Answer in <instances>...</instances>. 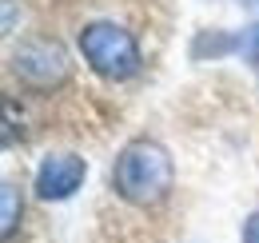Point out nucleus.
<instances>
[{
  "mask_svg": "<svg viewBox=\"0 0 259 243\" xmlns=\"http://www.w3.org/2000/svg\"><path fill=\"white\" fill-rule=\"evenodd\" d=\"M176 183V164L163 144L156 140H132L124 152L116 155V168H112V187L120 199H128L136 208H152L167 199Z\"/></svg>",
  "mask_w": 259,
  "mask_h": 243,
  "instance_id": "1",
  "label": "nucleus"
},
{
  "mask_svg": "<svg viewBox=\"0 0 259 243\" xmlns=\"http://www.w3.org/2000/svg\"><path fill=\"white\" fill-rule=\"evenodd\" d=\"M80 52L88 68L104 80H128L140 72V44L132 40L128 28L112 24V20H92L80 28Z\"/></svg>",
  "mask_w": 259,
  "mask_h": 243,
  "instance_id": "2",
  "label": "nucleus"
},
{
  "mask_svg": "<svg viewBox=\"0 0 259 243\" xmlns=\"http://www.w3.org/2000/svg\"><path fill=\"white\" fill-rule=\"evenodd\" d=\"M12 72L32 84V88H60L68 76H72V60H68L64 44L60 40H48V36H32V40H20L16 52H12Z\"/></svg>",
  "mask_w": 259,
  "mask_h": 243,
  "instance_id": "3",
  "label": "nucleus"
},
{
  "mask_svg": "<svg viewBox=\"0 0 259 243\" xmlns=\"http://www.w3.org/2000/svg\"><path fill=\"white\" fill-rule=\"evenodd\" d=\"M84 176H88L84 155H76V152H52V155H44V164L36 168V195L48 199V204L72 199V195L80 191Z\"/></svg>",
  "mask_w": 259,
  "mask_h": 243,
  "instance_id": "4",
  "label": "nucleus"
},
{
  "mask_svg": "<svg viewBox=\"0 0 259 243\" xmlns=\"http://www.w3.org/2000/svg\"><path fill=\"white\" fill-rule=\"evenodd\" d=\"M4 212H0V227H4V239L16 231V219H20V187L12 180H4Z\"/></svg>",
  "mask_w": 259,
  "mask_h": 243,
  "instance_id": "5",
  "label": "nucleus"
},
{
  "mask_svg": "<svg viewBox=\"0 0 259 243\" xmlns=\"http://www.w3.org/2000/svg\"><path fill=\"white\" fill-rule=\"evenodd\" d=\"M235 44H239L243 60H255V64H259V24H247V28H243V36H239Z\"/></svg>",
  "mask_w": 259,
  "mask_h": 243,
  "instance_id": "6",
  "label": "nucleus"
},
{
  "mask_svg": "<svg viewBox=\"0 0 259 243\" xmlns=\"http://www.w3.org/2000/svg\"><path fill=\"white\" fill-rule=\"evenodd\" d=\"M243 243H259V212L247 215V223H243Z\"/></svg>",
  "mask_w": 259,
  "mask_h": 243,
  "instance_id": "7",
  "label": "nucleus"
}]
</instances>
